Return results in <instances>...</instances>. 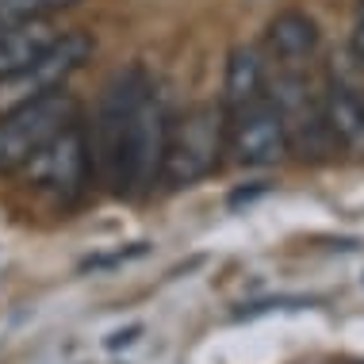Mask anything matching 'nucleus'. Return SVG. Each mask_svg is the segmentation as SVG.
Listing matches in <instances>:
<instances>
[{
    "label": "nucleus",
    "mask_w": 364,
    "mask_h": 364,
    "mask_svg": "<svg viewBox=\"0 0 364 364\" xmlns=\"http://www.w3.org/2000/svg\"><path fill=\"white\" fill-rule=\"evenodd\" d=\"M322 115H326V131L333 146L364 157V92L360 88H349L330 77L326 88H322Z\"/></svg>",
    "instance_id": "9"
},
{
    "label": "nucleus",
    "mask_w": 364,
    "mask_h": 364,
    "mask_svg": "<svg viewBox=\"0 0 364 364\" xmlns=\"http://www.w3.org/2000/svg\"><path fill=\"white\" fill-rule=\"evenodd\" d=\"M226 150V115L215 104H196L184 115H176L169 127V146H165L161 184L169 188H192L203 176L215 173Z\"/></svg>",
    "instance_id": "2"
},
{
    "label": "nucleus",
    "mask_w": 364,
    "mask_h": 364,
    "mask_svg": "<svg viewBox=\"0 0 364 364\" xmlns=\"http://www.w3.org/2000/svg\"><path fill=\"white\" fill-rule=\"evenodd\" d=\"M226 115V154L245 169H269V165L284 161L288 150V131H284V115L272 104V96L253 100Z\"/></svg>",
    "instance_id": "6"
},
{
    "label": "nucleus",
    "mask_w": 364,
    "mask_h": 364,
    "mask_svg": "<svg viewBox=\"0 0 364 364\" xmlns=\"http://www.w3.org/2000/svg\"><path fill=\"white\" fill-rule=\"evenodd\" d=\"M353 31H364V0H357V12H353Z\"/></svg>",
    "instance_id": "13"
},
{
    "label": "nucleus",
    "mask_w": 364,
    "mask_h": 364,
    "mask_svg": "<svg viewBox=\"0 0 364 364\" xmlns=\"http://www.w3.org/2000/svg\"><path fill=\"white\" fill-rule=\"evenodd\" d=\"M264 54L277 70H307L318 54V23L299 8H284L264 27Z\"/></svg>",
    "instance_id": "8"
},
{
    "label": "nucleus",
    "mask_w": 364,
    "mask_h": 364,
    "mask_svg": "<svg viewBox=\"0 0 364 364\" xmlns=\"http://www.w3.org/2000/svg\"><path fill=\"white\" fill-rule=\"evenodd\" d=\"M73 119H77V104L65 88L4 107L0 112V169H23Z\"/></svg>",
    "instance_id": "3"
},
{
    "label": "nucleus",
    "mask_w": 364,
    "mask_h": 364,
    "mask_svg": "<svg viewBox=\"0 0 364 364\" xmlns=\"http://www.w3.org/2000/svg\"><path fill=\"white\" fill-rule=\"evenodd\" d=\"M65 31H58L54 19H27V23H0V81L46 54Z\"/></svg>",
    "instance_id": "10"
},
{
    "label": "nucleus",
    "mask_w": 364,
    "mask_h": 364,
    "mask_svg": "<svg viewBox=\"0 0 364 364\" xmlns=\"http://www.w3.org/2000/svg\"><path fill=\"white\" fill-rule=\"evenodd\" d=\"M81 0H0V23H27V19H54Z\"/></svg>",
    "instance_id": "12"
},
{
    "label": "nucleus",
    "mask_w": 364,
    "mask_h": 364,
    "mask_svg": "<svg viewBox=\"0 0 364 364\" xmlns=\"http://www.w3.org/2000/svg\"><path fill=\"white\" fill-rule=\"evenodd\" d=\"M269 96V65L253 46H234L226 58V77H223V112L264 100Z\"/></svg>",
    "instance_id": "11"
},
{
    "label": "nucleus",
    "mask_w": 364,
    "mask_h": 364,
    "mask_svg": "<svg viewBox=\"0 0 364 364\" xmlns=\"http://www.w3.org/2000/svg\"><path fill=\"white\" fill-rule=\"evenodd\" d=\"M269 96L284 115L288 150L303 157H326L333 139L322 115V92L311 88L307 70H277V77H269Z\"/></svg>",
    "instance_id": "5"
},
{
    "label": "nucleus",
    "mask_w": 364,
    "mask_h": 364,
    "mask_svg": "<svg viewBox=\"0 0 364 364\" xmlns=\"http://www.w3.org/2000/svg\"><path fill=\"white\" fill-rule=\"evenodd\" d=\"M169 104L142 65H127L107 81L92 123V165L115 196H146L161 184L169 146Z\"/></svg>",
    "instance_id": "1"
},
{
    "label": "nucleus",
    "mask_w": 364,
    "mask_h": 364,
    "mask_svg": "<svg viewBox=\"0 0 364 364\" xmlns=\"http://www.w3.org/2000/svg\"><path fill=\"white\" fill-rule=\"evenodd\" d=\"M92 169H96L92 165V142H88V131H85L81 119L62 127V131L23 165L27 181H31L38 192L54 196V200H62V203H70L85 192Z\"/></svg>",
    "instance_id": "4"
},
{
    "label": "nucleus",
    "mask_w": 364,
    "mask_h": 364,
    "mask_svg": "<svg viewBox=\"0 0 364 364\" xmlns=\"http://www.w3.org/2000/svg\"><path fill=\"white\" fill-rule=\"evenodd\" d=\"M88 54H92V38L85 31H65L27 70H19V73L0 81V112L23 104V100H35V96H46L54 88H65V81L88 62Z\"/></svg>",
    "instance_id": "7"
}]
</instances>
